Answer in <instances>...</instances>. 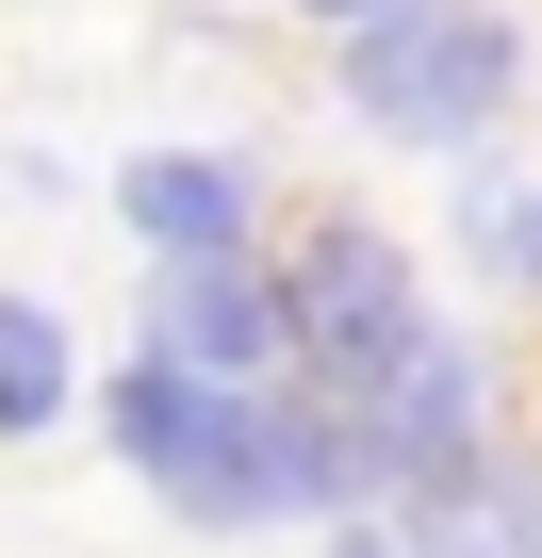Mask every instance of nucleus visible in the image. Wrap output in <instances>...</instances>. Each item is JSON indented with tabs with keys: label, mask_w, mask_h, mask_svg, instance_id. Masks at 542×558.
Instances as JSON below:
<instances>
[{
	"label": "nucleus",
	"mask_w": 542,
	"mask_h": 558,
	"mask_svg": "<svg viewBox=\"0 0 542 558\" xmlns=\"http://www.w3.org/2000/svg\"><path fill=\"white\" fill-rule=\"evenodd\" d=\"M329 99H346L378 148L460 165V148H493L509 99H526V17H509V0H395V17L329 34Z\"/></svg>",
	"instance_id": "obj_1"
},
{
	"label": "nucleus",
	"mask_w": 542,
	"mask_h": 558,
	"mask_svg": "<svg viewBox=\"0 0 542 558\" xmlns=\"http://www.w3.org/2000/svg\"><path fill=\"white\" fill-rule=\"evenodd\" d=\"M346 460H362V509H411V493H444L460 460H493V345L477 329H411L395 362H362L346 395Z\"/></svg>",
	"instance_id": "obj_2"
},
{
	"label": "nucleus",
	"mask_w": 542,
	"mask_h": 558,
	"mask_svg": "<svg viewBox=\"0 0 542 558\" xmlns=\"http://www.w3.org/2000/svg\"><path fill=\"white\" fill-rule=\"evenodd\" d=\"M280 313H297V378H362V362H395L411 329H427V279H411V246L395 230H362V214H313L297 230V263H280Z\"/></svg>",
	"instance_id": "obj_3"
},
{
	"label": "nucleus",
	"mask_w": 542,
	"mask_h": 558,
	"mask_svg": "<svg viewBox=\"0 0 542 558\" xmlns=\"http://www.w3.org/2000/svg\"><path fill=\"white\" fill-rule=\"evenodd\" d=\"M165 362H214V378H297V313H280V263L263 246H197V263H148V329Z\"/></svg>",
	"instance_id": "obj_4"
},
{
	"label": "nucleus",
	"mask_w": 542,
	"mask_h": 558,
	"mask_svg": "<svg viewBox=\"0 0 542 558\" xmlns=\"http://www.w3.org/2000/svg\"><path fill=\"white\" fill-rule=\"evenodd\" d=\"M263 214H280V197H263V148H132L116 165V230L148 246V263H197V246H263Z\"/></svg>",
	"instance_id": "obj_5"
},
{
	"label": "nucleus",
	"mask_w": 542,
	"mask_h": 558,
	"mask_svg": "<svg viewBox=\"0 0 542 558\" xmlns=\"http://www.w3.org/2000/svg\"><path fill=\"white\" fill-rule=\"evenodd\" d=\"M395 525H411L427 558H542V476H526V460L493 444V460H460L444 493H411Z\"/></svg>",
	"instance_id": "obj_6"
},
{
	"label": "nucleus",
	"mask_w": 542,
	"mask_h": 558,
	"mask_svg": "<svg viewBox=\"0 0 542 558\" xmlns=\"http://www.w3.org/2000/svg\"><path fill=\"white\" fill-rule=\"evenodd\" d=\"M67 395H83L67 313H50V296H0V444H50V427H67Z\"/></svg>",
	"instance_id": "obj_7"
},
{
	"label": "nucleus",
	"mask_w": 542,
	"mask_h": 558,
	"mask_svg": "<svg viewBox=\"0 0 542 558\" xmlns=\"http://www.w3.org/2000/svg\"><path fill=\"white\" fill-rule=\"evenodd\" d=\"M460 246L493 296H542V181H509L493 148H460Z\"/></svg>",
	"instance_id": "obj_8"
},
{
	"label": "nucleus",
	"mask_w": 542,
	"mask_h": 558,
	"mask_svg": "<svg viewBox=\"0 0 542 558\" xmlns=\"http://www.w3.org/2000/svg\"><path fill=\"white\" fill-rule=\"evenodd\" d=\"M329 558H427V542H411L395 509H346V525H329Z\"/></svg>",
	"instance_id": "obj_9"
},
{
	"label": "nucleus",
	"mask_w": 542,
	"mask_h": 558,
	"mask_svg": "<svg viewBox=\"0 0 542 558\" xmlns=\"http://www.w3.org/2000/svg\"><path fill=\"white\" fill-rule=\"evenodd\" d=\"M297 17H313V34H362V17H395V0H297Z\"/></svg>",
	"instance_id": "obj_10"
}]
</instances>
